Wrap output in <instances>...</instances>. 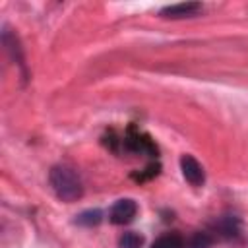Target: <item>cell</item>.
<instances>
[{"label":"cell","instance_id":"obj_1","mask_svg":"<svg viewBox=\"0 0 248 248\" xmlns=\"http://www.w3.org/2000/svg\"><path fill=\"white\" fill-rule=\"evenodd\" d=\"M48 182L54 196L64 203H74L83 196V184L78 170L70 165H54L48 172Z\"/></svg>","mask_w":248,"mask_h":248},{"label":"cell","instance_id":"obj_2","mask_svg":"<svg viewBox=\"0 0 248 248\" xmlns=\"http://www.w3.org/2000/svg\"><path fill=\"white\" fill-rule=\"evenodd\" d=\"M138 215V203L132 198H120L116 200L108 209V221L112 225H128Z\"/></svg>","mask_w":248,"mask_h":248},{"label":"cell","instance_id":"obj_3","mask_svg":"<svg viewBox=\"0 0 248 248\" xmlns=\"http://www.w3.org/2000/svg\"><path fill=\"white\" fill-rule=\"evenodd\" d=\"M2 45H4V50L6 54L10 56V60L14 64H17L21 68V72L25 74V58H23V48H21V43L17 39V35L10 29V27H2Z\"/></svg>","mask_w":248,"mask_h":248},{"label":"cell","instance_id":"obj_4","mask_svg":"<svg viewBox=\"0 0 248 248\" xmlns=\"http://www.w3.org/2000/svg\"><path fill=\"white\" fill-rule=\"evenodd\" d=\"M203 10L200 2H180V4H170L161 8L159 16L165 19H184V17H194Z\"/></svg>","mask_w":248,"mask_h":248},{"label":"cell","instance_id":"obj_5","mask_svg":"<svg viewBox=\"0 0 248 248\" xmlns=\"http://www.w3.org/2000/svg\"><path fill=\"white\" fill-rule=\"evenodd\" d=\"M180 170H182V176L186 178V182H190L192 186H202L205 182V170H203L202 163L192 155L180 157Z\"/></svg>","mask_w":248,"mask_h":248},{"label":"cell","instance_id":"obj_6","mask_svg":"<svg viewBox=\"0 0 248 248\" xmlns=\"http://www.w3.org/2000/svg\"><path fill=\"white\" fill-rule=\"evenodd\" d=\"M213 232H217L223 238H232L240 232V221L234 215H225L213 223Z\"/></svg>","mask_w":248,"mask_h":248},{"label":"cell","instance_id":"obj_7","mask_svg":"<svg viewBox=\"0 0 248 248\" xmlns=\"http://www.w3.org/2000/svg\"><path fill=\"white\" fill-rule=\"evenodd\" d=\"M101 221H103V211L97 209V207L95 209H85V211L78 213L76 219H74V223L79 225V227H97Z\"/></svg>","mask_w":248,"mask_h":248},{"label":"cell","instance_id":"obj_8","mask_svg":"<svg viewBox=\"0 0 248 248\" xmlns=\"http://www.w3.org/2000/svg\"><path fill=\"white\" fill-rule=\"evenodd\" d=\"M151 248H184V238L178 232H165L153 240Z\"/></svg>","mask_w":248,"mask_h":248},{"label":"cell","instance_id":"obj_9","mask_svg":"<svg viewBox=\"0 0 248 248\" xmlns=\"http://www.w3.org/2000/svg\"><path fill=\"white\" fill-rule=\"evenodd\" d=\"M143 246V236L136 231H126L118 238V248H141Z\"/></svg>","mask_w":248,"mask_h":248},{"label":"cell","instance_id":"obj_10","mask_svg":"<svg viewBox=\"0 0 248 248\" xmlns=\"http://www.w3.org/2000/svg\"><path fill=\"white\" fill-rule=\"evenodd\" d=\"M213 238L209 232H194L188 242H184V248H211Z\"/></svg>","mask_w":248,"mask_h":248}]
</instances>
